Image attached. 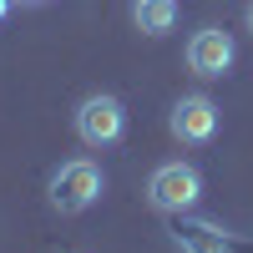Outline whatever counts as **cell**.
Returning <instances> with one entry per match:
<instances>
[{
	"label": "cell",
	"mask_w": 253,
	"mask_h": 253,
	"mask_svg": "<svg viewBox=\"0 0 253 253\" xmlns=\"http://www.w3.org/2000/svg\"><path fill=\"white\" fill-rule=\"evenodd\" d=\"M198 198H203V172L193 162H162L147 182V203L157 213H187L198 208Z\"/></svg>",
	"instance_id": "6da1fadb"
},
{
	"label": "cell",
	"mask_w": 253,
	"mask_h": 253,
	"mask_svg": "<svg viewBox=\"0 0 253 253\" xmlns=\"http://www.w3.org/2000/svg\"><path fill=\"white\" fill-rule=\"evenodd\" d=\"M101 198V167L76 157V162H61L51 172V208L56 213H86V208Z\"/></svg>",
	"instance_id": "7a4b0ae2"
},
{
	"label": "cell",
	"mask_w": 253,
	"mask_h": 253,
	"mask_svg": "<svg viewBox=\"0 0 253 253\" xmlns=\"http://www.w3.org/2000/svg\"><path fill=\"white\" fill-rule=\"evenodd\" d=\"M126 132V107L117 96H86L76 107V137L86 147H112Z\"/></svg>",
	"instance_id": "3957f363"
},
{
	"label": "cell",
	"mask_w": 253,
	"mask_h": 253,
	"mask_svg": "<svg viewBox=\"0 0 253 253\" xmlns=\"http://www.w3.org/2000/svg\"><path fill=\"white\" fill-rule=\"evenodd\" d=\"M167 126H172L177 142L203 147V142H213V132H218V107L208 96H182L172 107V117H167Z\"/></svg>",
	"instance_id": "277c9868"
},
{
	"label": "cell",
	"mask_w": 253,
	"mask_h": 253,
	"mask_svg": "<svg viewBox=\"0 0 253 253\" xmlns=\"http://www.w3.org/2000/svg\"><path fill=\"white\" fill-rule=\"evenodd\" d=\"M233 36L218 31V26H208L198 31L193 41H187V71H198V76H223L228 66H233Z\"/></svg>",
	"instance_id": "5b68a950"
},
{
	"label": "cell",
	"mask_w": 253,
	"mask_h": 253,
	"mask_svg": "<svg viewBox=\"0 0 253 253\" xmlns=\"http://www.w3.org/2000/svg\"><path fill=\"white\" fill-rule=\"evenodd\" d=\"M132 15H137V26L147 36H167V31L177 26V0H137Z\"/></svg>",
	"instance_id": "8992f818"
},
{
	"label": "cell",
	"mask_w": 253,
	"mask_h": 253,
	"mask_svg": "<svg viewBox=\"0 0 253 253\" xmlns=\"http://www.w3.org/2000/svg\"><path fill=\"white\" fill-rule=\"evenodd\" d=\"M177 248L182 253H223V233H218V228H182V233H177Z\"/></svg>",
	"instance_id": "52a82bcc"
},
{
	"label": "cell",
	"mask_w": 253,
	"mask_h": 253,
	"mask_svg": "<svg viewBox=\"0 0 253 253\" xmlns=\"http://www.w3.org/2000/svg\"><path fill=\"white\" fill-rule=\"evenodd\" d=\"M10 5H15V0H0V20H5V15H10Z\"/></svg>",
	"instance_id": "ba28073f"
},
{
	"label": "cell",
	"mask_w": 253,
	"mask_h": 253,
	"mask_svg": "<svg viewBox=\"0 0 253 253\" xmlns=\"http://www.w3.org/2000/svg\"><path fill=\"white\" fill-rule=\"evenodd\" d=\"M248 31H253V5H248Z\"/></svg>",
	"instance_id": "9c48e42d"
},
{
	"label": "cell",
	"mask_w": 253,
	"mask_h": 253,
	"mask_svg": "<svg viewBox=\"0 0 253 253\" xmlns=\"http://www.w3.org/2000/svg\"><path fill=\"white\" fill-rule=\"evenodd\" d=\"M20 5H41V0H20Z\"/></svg>",
	"instance_id": "30bf717a"
}]
</instances>
